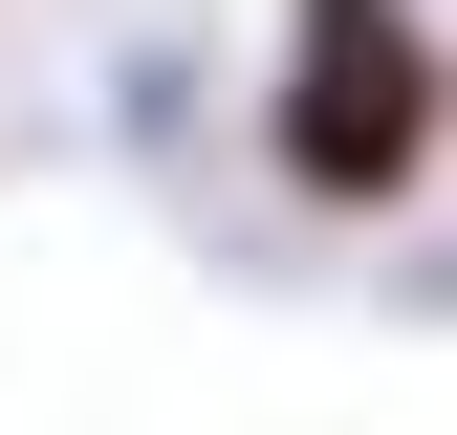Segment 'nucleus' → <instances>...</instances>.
<instances>
[{
    "label": "nucleus",
    "mask_w": 457,
    "mask_h": 435,
    "mask_svg": "<svg viewBox=\"0 0 457 435\" xmlns=\"http://www.w3.org/2000/svg\"><path fill=\"white\" fill-rule=\"evenodd\" d=\"M262 152L305 218H392L436 175V22L414 0H305L283 22V87H262Z\"/></svg>",
    "instance_id": "1"
}]
</instances>
